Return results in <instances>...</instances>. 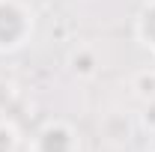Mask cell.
<instances>
[{
    "instance_id": "8992f818",
    "label": "cell",
    "mask_w": 155,
    "mask_h": 152,
    "mask_svg": "<svg viewBox=\"0 0 155 152\" xmlns=\"http://www.w3.org/2000/svg\"><path fill=\"white\" fill-rule=\"evenodd\" d=\"M18 128L9 122V119H0V152H18Z\"/></svg>"
},
{
    "instance_id": "3957f363",
    "label": "cell",
    "mask_w": 155,
    "mask_h": 152,
    "mask_svg": "<svg viewBox=\"0 0 155 152\" xmlns=\"http://www.w3.org/2000/svg\"><path fill=\"white\" fill-rule=\"evenodd\" d=\"M134 33L140 39V45H146L149 51H155V0H146L137 12Z\"/></svg>"
},
{
    "instance_id": "5b68a950",
    "label": "cell",
    "mask_w": 155,
    "mask_h": 152,
    "mask_svg": "<svg viewBox=\"0 0 155 152\" xmlns=\"http://www.w3.org/2000/svg\"><path fill=\"white\" fill-rule=\"evenodd\" d=\"M131 90L134 95L146 104V101H155V69H143L131 78Z\"/></svg>"
},
{
    "instance_id": "277c9868",
    "label": "cell",
    "mask_w": 155,
    "mask_h": 152,
    "mask_svg": "<svg viewBox=\"0 0 155 152\" xmlns=\"http://www.w3.org/2000/svg\"><path fill=\"white\" fill-rule=\"evenodd\" d=\"M69 69L78 78H93L98 72V54L93 48H78V51H72V57H69Z\"/></svg>"
},
{
    "instance_id": "ba28073f",
    "label": "cell",
    "mask_w": 155,
    "mask_h": 152,
    "mask_svg": "<svg viewBox=\"0 0 155 152\" xmlns=\"http://www.w3.org/2000/svg\"><path fill=\"white\" fill-rule=\"evenodd\" d=\"M143 122L155 128V101H146V114H143Z\"/></svg>"
},
{
    "instance_id": "9c48e42d",
    "label": "cell",
    "mask_w": 155,
    "mask_h": 152,
    "mask_svg": "<svg viewBox=\"0 0 155 152\" xmlns=\"http://www.w3.org/2000/svg\"><path fill=\"white\" fill-rule=\"evenodd\" d=\"M152 152H155V128H152Z\"/></svg>"
},
{
    "instance_id": "52a82bcc",
    "label": "cell",
    "mask_w": 155,
    "mask_h": 152,
    "mask_svg": "<svg viewBox=\"0 0 155 152\" xmlns=\"http://www.w3.org/2000/svg\"><path fill=\"white\" fill-rule=\"evenodd\" d=\"M12 98H15V84L6 81V78H0V114L12 104Z\"/></svg>"
},
{
    "instance_id": "6da1fadb",
    "label": "cell",
    "mask_w": 155,
    "mask_h": 152,
    "mask_svg": "<svg viewBox=\"0 0 155 152\" xmlns=\"http://www.w3.org/2000/svg\"><path fill=\"white\" fill-rule=\"evenodd\" d=\"M33 36V12L21 0H0V51H18Z\"/></svg>"
},
{
    "instance_id": "7a4b0ae2",
    "label": "cell",
    "mask_w": 155,
    "mask_h": 152,
    "mask_svg": "<svg viewBox=\"0 0 155 152\" xmlns=\"http://www.w3.org/2000/svg\"><path fill=\"white\" fill-rule=\"evenodd\" d=\"M30 152H78V134L69 122L51 119L33 134Z\"/></svg>"
}]
</instances>
